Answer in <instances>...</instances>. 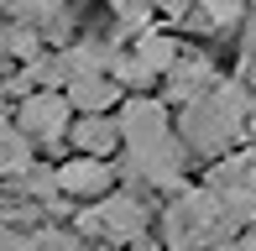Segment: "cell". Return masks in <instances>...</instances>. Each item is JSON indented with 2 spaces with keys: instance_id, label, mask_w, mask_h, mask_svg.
Instances as JSON below:
<instances>
[{
  "instance_id": "cell-14",
  "label": "cell",
  "mask_w": 256,
  "mask_h": 251,
  "mask_svg": "<svg viewBox=\"0 0 256 251\" xmlns=\"http://www.w3.org/2000/svg\"><path fill=\"white\" fill-rule=\"evenodd\" d=\"M152 6H157V16H188L194 0H152Z\"/></svg>"
},
{
  "instance_id": "cell-7",
  "label": "cell",
  "mask_w": 256,
  "mask_h": 251,
  "mask_svg": "<svg viewBox=\"0 0 256 251\" xmlns=\"http://www.w3.org/2000/svg\"><path fill=\"white\" fill-rule=\"evenodd\" d=\"M209 89H214V68H209L204 58H188V52L162 74V94H168L172 105H194V100L209 94Z\"/></svg>"
},
{
  "instance_id": "cell-17",
  "label": "cell",
  "mask_w": 256,
  "mask_h": 251,
  "mask_svg": "<svg viewBox=\"0 0 256 251\" xmlns=\"http://www.w3.org/2000/svg\"><path fill=\"white\" fill-rule=\"evenodd\" d=\"M110 6H115V0H110Z\"/></svg>"
},
{
  "instance_id": "cell-9",
  "label": "cell",
  "mask_w": 256,
  "mask_h": 251,
  "mask_svg": "<svg viewBox=\"0 0 256 251\" xmlns=\"http://www.w3.org/2000/svg\"><path fill=\"white\" fill-rule=\"evenodd\" d=\"M32 168H37L32 162V136L21 131V126L0 131V184H21Z\"/></svg>"
},
{
  "instance_id": "cell-3",
  "label": "cell",
  "mask_w": 256,
  "mask_h": 251,
  "mask_svg": "<svg viewBox=\"0 0 256 251\" xmlns=\"http://www.w3.org/2000/svg\"><path fill=\"white\" fill-rule=\"evenodd\" d=\"M146 225H152V210H146L136 194H104L94 199V210L78 214L74 230L78 236H94V241H110V246H131V241H146Z\"/></svg>"
},
{
  "instance_id": "cell-13",
  "label": "cell",
  "mask_w": 256,
  "mask_h": 251,
  "mask_svg": "<svg viewBox=\"0 0 256 251\" xmlns=\"http://www.w3.org/2000/svg\"><path fill=\"white\" fill-rule=\"evenodd\" d=\"M0 251H37V236H21L16 225H0Z\"/></svg>"
},
{
  "instance_id": "cell-8",
  "label": "cell",
  "mask_w": 256,
  "mask_h": 251,
  "mask_svg": "<svg viewBox=\"0 0 256 251\" xmlns=\"http://www.w3.org/2000/svg\"><path fill=\"white\" fill-rule=\"evenodd\" d=\"M68 100H74L78 116H110L115 105H126V100H120V78H115V74L74 78V84H68Z\"/></svg>"
},
{
  "instance_id": "cell-12",
  "label": "cell",
  "mask_w": 256,
  "mask_h": 251,
  "mask_svg": "<svg viewBox=\"0 0 256 251\" xmlns=\"http://www.w3.org/2000/svg\"><path fill=\"white\" fill-rule=\"evenodd\" d=\"M37 251H84V236H78V230H58V225H48V230H37Z\"/></svg>"
},
{
  "instance_id": "cell-6",
  "label": "cell",
  "mask_w": 256,
  "mask_h": 251,
  "mask_svg": "<svg viewBox=\"0 0 256 251\" xmlns=\"http://www.w3.org/2000/svg\"><path fill=\"white\" fill-rule=\"evenodd\" d=\"M74 152H89V157H115L126 146V131H120V116H78L74 131H68Z\"/></svg>"
},
{
  "instance_id": "cell-15",
  "label": "cell",
  "mask_w": 256,
  "mask_h": 251,
  "mask_svg": "<svg viewBox=\"0 0 256 251\" xmlns=\"http://www.w3.org/2000/svg\"><path fill=\"white\" fill-rule=\"evenodd\" d=\"M126 251H168V246H162V241H131Z\"/></svg>"
},
{
  "instance_id": "cell-10",
  "label": "cell",
  "mask_w": 256,
  "mask_h": 251,
  "mask_svg": "<svg viewBox=\"0 0 256 251\" xmlns=\"http://www.w3.org/2000/svg\"><path fill=\"white\" fill-rule=\"evenodd\" d=\"M136 52H142V58L152 63L157 74H168V68H172V63L183 58L178 37H168V32H142V42H136Z\"/></svg>"
},
{
  "instance_id": "cell-1",
  "label": "cell",
  "mask_w": 256,
  "mask_h": 251,
  "mask_svg": "<svg viewBox=\"0 0 256 251\" xmlns=\"http://www.w3.org/2000/svg\"><path fill=\"white\" fill-rule=\"evenodd\" d=\"M120 131H126V173L146 188L172 194L188 173V146H183L178 126H172V110L152 94H131L120 105Z\"/></svg>"
},
{
  "instance_id": "cell-4",
  "label": "cell",
  "mask_w": 256,
  "mask_h": 251,
  "mask_svg": "<svg viewBox=\"0 0 256 251\" xmlns=\"http://www.w3.org/2000/svg\"><path fill=\"white\" fill-rule=\"evenodd\" d=\"M16 126L32 136L37 146H52L74 131V100L68 89H26L16 105Z\"/></svg>"
},
{
  "instance_id": "cell-5",
  "label": "cell",
  "mask_w": 256,
  "mask_h": 251,
  "mask_svg": "<svg viewBox=\"0 0 256 251\" xmlns=\"http://www.w3.org/2000/svg\"><path fill=\"white\" fill-rule=\"evenodd\" d=\"M52 178H58V194H63V199H104V194H115V168H110V157L74 152L68 162L52 168Z\"/></svg>"
},
{
  "instance_id": "cell-2",
  "label": "cell",
  "mask_w": 256,
  "mask_h": 251,
  "mask_svg": "<svg viewBox=\"0 0 256 251\" xmlns=\"http://www.w3.org/2000/svg\"><path fill=\"white\" fill-rule=\"evenodd\" d=\"M256 89L246 84H214L194 105L178 110V136L199 157H230L236 142H246V116H251Z\"/></svg>"
},
{
  "instance_id": "cell-16",
  "label": "cell",
  "mask_w": 256,
  "mask_h": 251,
  "mask_svg": "<svg viewBox=\"0 0 256 251\" xmlns=\"http://www.w3.org/2000/svg\"><path fill=\"white\" fill-rule=\"evenodd\" d=\"M10 126H16V116H10V110L0 105V131H10Z\"/></svg>"
},
{
  "instance_id": "cell-11",
  "label": "cell",
  "mask_w": 256,
  "mask_h": 251,
  "mask_svg": "<svg viewBox=\"0 0 256 251\" xmlns=\"http://www.w3.org/2000/svg\"><path fill=\"white\" fill-rule=\"evenodd\" d=\"M0 6H6L21 26H52V21L63 16V0H0Z\"/></svg>"
}]
</instances>
